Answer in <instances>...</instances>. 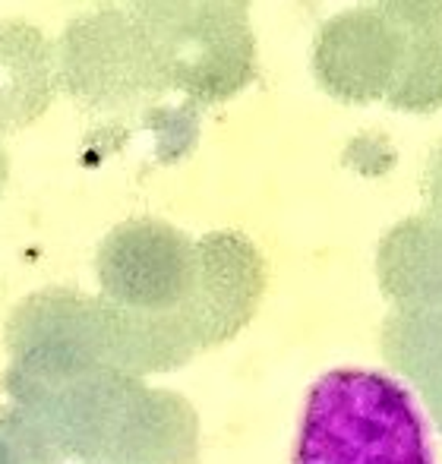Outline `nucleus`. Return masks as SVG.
Here are the masks:
<instances>
[{
	"instance_id": "nucleus-2",
	"label": "nucleus",
	"mask_w": 442,
	"mask_h": 464,
	"mask_svg": "<svg viewBox=\"0 0 442 464\" xmlns=\"http://www.w3.org/2000/svg\"><path fill=\"white\" fill-rule=\"evenodd\" d=\"M61 89L95 111L123 108L168 89L159 44L133 10L99 6L73 16L57 38Z\"/></svg>"
},
{
	"instance_id": "nucleus-3",
	"label": "nucleus",
	"mask_w": 442,
	"mask_h": 464,
	"mask_svg": "<svg viewBox=\"0 0 442 464\" xmlns=\"http://www.w3.org/2000/svg\"><path fill=\"white\" fill-rule=\"evenodd\" d=\"M408 32L380 6L338 10L313 35V73L322 89L348 104L386 98L405 54Z\"/></svg>"
},
{
	"instance_id": "nucleus-1",
	"label": "nucleus",
	"mask_w": 442,
	"mask_h": 464,
	"mask_svg": "<svg viewBox=\"0 0 442 464\" xmlns=\"http://www.w3.org/2000/svg\"><path fill=\"white\" fill-rule=\"evenodd\" d=\"M297 464H433L411 392L370 370H332L310 389Z\"/></svg>"
},
{
	"instance_id": "nucleus-4",
	"label": "nucleus",
	"mask_w": 442,
	"mask_h": 464,
	"mask_svg": "<svg viewBox=\"0 0 442 464\" xmlns=\"http://www.w3.org/2000/svg\"><path fill=\"white\" fill-rule=\"evenodd\" d=\"M57 89V42L29 19H0V130L35 123L51 108Z\"/></svg>"
},
{
	"instance_id": "nucleus-8",
	"label": "nucleus",
	"mask_w": 442,
	"mask_h": 464,
	"mask_svg": "<svg viewBox=\"0 0 442 464\" xmlns=\"http://www.w3.org/2000/svg\"><path fill=\"white\" fill-rule=\"evenodd\" d=\"M4 171H6V152H4V146H0V180H4Z\"/></svg>"
},
{
	"instance_id": "nucleus-6",
	"label": "nucleus",
	"mask_w": 442,
	"mask_h": 464,
	"mask_svg": "<svg viewBox=\"0 0 442 464\" xmlns=\"http://www.w3.org/2000/svg\"><path fill=\"white\" fill-rule=\"evenodd\" d=\"M386 102L411 114H430L442 108V29L408 32L405 54Z\"/></svg>"
},
{
	"instance_id": "nucleus-5",
	"label": "nucleus",
	"mask_w": 442,
	"mask_h": 464,
	"mask_svg": "<svg viewBox=\"0 0 442 464\" xmlns=\"http://www.w3.org/2000/svg\"><path fill=\"white\" fill-rule=\"evenodd\" d=\"M250 4L253 0H133V13L161 48L250 23Z\"/></svg>"
},
{
	"instance_id": "nucleus-7",
	"label": "nucleus",
	"mask_w": 442,
	"mask_h": 464,
	"mask_svg": "<svg viewBox=\"0 0 442 464\" xmlns=\"http://www.w3.org/2000/svg\"><path fill=\"white\" fill-rule=\"evenodd\" d=\"M405 32H439L442 0H370Z\"/></svg>"
}]
</instances>
